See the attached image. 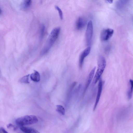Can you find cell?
<instances>
[{
	"instance_id": "6da1fadb",
	"label": "cell",
	"mask_w": 133,
	"mask_h": 133,
	"mask_svg": "<svg viewBox=\"0 0 133 133\" xmlns=\"http://www.w3.org/2000/svg\"><path fill=\"white\" fill-rule=\"evenodd\" d=\"M60 30L59 27H56L52 30L41 50L42 55L46 54L50 49L56 40Z\"/></svg>"
},
{
	"instance_id": "7a4b0ae2",
	"label": "cell",
	"mask_w": 133,
	"mask_h": 133,
	"mask_svg": "<svg viewBox=\"0 0 133 133\" xmlns=\"http://www.w3.org/2000/svg\"><path fill=\"white\" fill-rule=\"evenodd\" d=\"M37 118L34 115H26L16 119L15 122L18 125L21 126L29 125L37 123Z\"/></svg>"
},
{
	"instance_id": "3957f363",
	"label": "cell",
	"mask_w": 133,
	"mask_h": 133,
	"mask_svg": "<svg viewBox=\"0 0 133 133\" xmlns=\"http://www.w3.org/2000/svg\"><path fill=\"white\" fill-rule=\"evenodd\" d=\"M106 66L105 59L103 56L100 55L98 60V68L94 77V83L96 84L100 78Z\"/></svg>"
},
{
	"instance_id": "277c9868",
	"label": "cell",
	"mask_w": 133,
	"mask_h": 133,
	"mask_svg": "<svg viewBox=\"0 0 133 133\" xmlns=\"http://www.w3.org/2000/svg\"><path fill=\"white\" fill-rule=\"evenodd\" d=\"M93 33L92 23L91 21L88 22L85 33V39L87 45H90L91 43Z\"/></svg>"
},
{
	"instance_id": "5b68a950",
	"label": "cell",
	"mask_w": 133,
	"mask_h": 133,
	"mask_svg": "<svg viewBox=\"0 0 133 133\" xmlns=\"http://www.w3.org/2000/svg\"><path fill=\"white\" fill-rule=\"evenodd\" d=\"M113 30L108 28L103 30L100 34V39L102 41H106L109 39L112 36Z\"/></svg>"
},
{
	"instance_id": "8992f818",
	"label": "cell",
	"mask_w": 133,
	"mask_h": 133,
	"mask_svg": "<svg viewBox=\"0 0 133 133\" xmlns=\"http://www.w3.org/2000/svg\"><path fill=\"white\" fill-rule=\"evenodd\" d=\"M91 50V47L89 46L85 49L80 55L79 60V68H81L83 66L85 58L89 54Z\"/></svg>"
},
{
	"instance_id": "52a82bcc",
	"label": "cell",
	"mask_w": 133,
	"mask_h": 133,
	"mask_svg": "<svg viewBox=\"0 0 133 133\" xmlns=\"http://www.w3.org/2000/svg\"><path fill=\"white\" fill-rule=\"evenodd\" d=\"M99 80L98 85L97 92L95 102L93 108V110L94 111L96 109L99 102L102 91L103 87L102 81L101 78H100Z\"/></svg>"
},
{
	"instance_id": "ba28073f",
	"label": "cell",
	"mask_w": 133,
	"mask_h": 133,
	"mask_svg": "<svg viewBox=\"0 0 133 133\" xmlns=\"http://www.w3.org/2000/svg\"><path fill=\"white\" fill-rule=\"evenodd\" d=\"M96 69V67H94L91 70L88 75L84 91L83 94H84L86 91L93 78Z\"/></svg>"
},
{
	"instance_id": "9c48e42d",
	"label": "cell",
	"mask_w": 133,
	"mask_h": 133,
	"mask_svg": "<svg viewBox=\"0 0 133 133\" xmlns=\"http://www.w3.org/2000/svg\"><path fill=\"white\" fill-rule=\"evenodd\" d=\"M86 22L84 19L82 17H79L76 23V28L78 30L82 29L85 25Z\"/></svg>"
},
{
	"instance_id": "30bf717a",
	"label": "cell",
	"mask_w": 133,
	"mask_h": 133,
	"mask_svg": "<svg viewBox=\"0 0 133 133\" xmlns=\"http://www.w3.org/2000/svg\"><path fill=\"white\" fill-rule=\"evenodd\" d=\"M20 129L24 133H40L37 130L30 127L21 126Z\"/></svg>"
},
{
	"instance_id": "8fae6325",
	"label": "cell",
	"mask_w": 133,
	"mask_h": 133,
	"mask_svg": "<svg viewBox=\"0 0 133 133\" xmlns=\"http://www.w3.org/2000/svg\"><path fill=\"white\" fill-rule=\"evenodd\" d=\"M30 78L32 81L38 82L40 80V75L39 72L36 70H34V72L30 75Z\"/></svg>"
},
{
	"instance_id": "7c38bea8",
	"label": "cell",
	"mask_w": 133,
	"mask_h": 133,
	"mask_svg": "<svg viewBox=\"0 0 133 133\" xmlns=\"http://www.w3.org/2000/svg\"><path fill=\"white\" fill-rule=\"evenodd\" d=\"M133 81L131 79L129 81V87L127 92V97L128 99H130L132 97L133 92Z\"/></svg>"
},
{
	"instance_id": "4fadbf2b",
	"label": "cell",
	"mask_w": 133,
	"mask_h": 133,
	"mask_svg": "<svg viewBox=\"0 0 133 133\" xmlns=\"http://www.w3.org/2000/svg\"><path fill=\"white\" fill-rule=\"evenodd\" d=\"M32 3V1L25 0L23 1L21 4V8L23 10H26L28 8Z\"/></svg>"
},
{
	"instance_id": "5bb4252c",
	"label": "cell",
	"mask_w": 133,
	"mask_h": 133,
	"mask_svg": "<svg viewBox=\"0 0 133 133\" xmlns=\"http://www.w3.org/2000/svg\"><path fill=\"white\" fill-rule=\"evenodd\" d=\"M128 112L127 109L125 108L122 109L119 112L118 114V117L120 119L123 118L127 115Z\"/></svg>"
},
{
	"instance_id": "9a60e30c",
	"label": "cell",
	"mask_w": 133,
	"mask_h": 133,
	"mask_svg": "<svg viewBox=\"0 0 133 133\" xmlns=\"http://www.w3.org/2000/svg\"><path fill=\"white\" fill-rule=\"evenodd\" d=\"M56 111L61 114L64 115L65 114V110L63 107L61 105L56 106Z\"/></svg>"
},
{
	"instance_id": "2e32d148",
	"label": "cell",
	"mask_w": 133,
	"mask_h": 133,
	"mask_svg": "<svg viewBox=\"0 0 133 133\" xmlns=\"http://www.w3.org/2000/svg\"><path fill=\"white\" fill-rule=\"evenodd\" d=\"M29 74H28L23 77L19 80V82L25 84L29 83Z\"/></svg>"
},
{
	"instance_id": "e0dca14e",
	"label": "cell",
	"mask_w": 133,
	"mask_h": 133,
	"mask_svg": "<svg viewBox=\"0 0 133 133\" xmlns=\"http://www.w3.org/2000/svg\"><path fill=\"white\" fill-rule=\"evenodd\" d=\"M127 3V1H119L117 3L116 7L118 9H121L125 6Z\"/></svg>"
},
{
	"instance_id": "ac0fdd59",
	"label": "cell",
	"mask_w": 133,
	"mask_h": 133,
	"mask_svg": "<svg viewBox=\"0 0 133 133\" xmlns=\"http://www.w3.org/2000/svg\"><path fill=\"white\" fill-rule=\"evenodd\" d=\"M55 8L58 12L60 19L61 20H62L63 19V14L62 10L57 5H55Z\"/></svg>"
},
{
	"instance_id": "d6986e66",
	"label": "cell",
	"mask_w": 133,
	"mask_h": 133,
	"mask_svg": "<svg viewBox=\"0 0 133 133\" xmlns=\"http://www.w3.org/2000/svg\"><path fill=\"white\" fill-rule=\"evenodd\" d=\"M45 31V26L44 25H42L40 30V36L41 38H42L44 36Z\"/></svg>"
},
{
	"instance_id": "ffe728a7",
	"label": "cell",
	"mask_w": 133,
	"mask_h": 133,
	"mask_svg": "<svg viewBox=\"0 0 133 133\" xmlns=\"http://www.w3.org/2000/svg\"><path fill=\"white\" fill-rule=\"evenodd\" d=\"M1 128L3 133H9L4 128Z\"/></svg>"
},
{
	"instance_id": "44dd1931",
	"label": "cell",
	"mask_w": 133,
	"mask_h": 133,
	"mask_svg": "<svg viewBox=\"0 0 133 133\" xmlns=\"http://www.w3.org/2000/svg\"><path fill=\"white\" fill-rule=\"evenodd\" d=\"M13 126H14L11 123H10L8 125H7V127L8 128H9L10 127H12Z\"/></svg>"
},
{
	"instance_id": "7402d4cb",
	"label": "cell",
	"mask_w": 133,
	"mask_h": 133,
	"mask_svg": "<svg viewBox=\"0 0 133 133\" xmlns=\"http://www.w3.org/2000/svg\"><path fill=\"white\" fill-rule=\"evenodd\" d=\"M107 1L110 3H111L113 2V1Z\"/></svg>"
},
{
	"instance_id": "603a6c76",
	"label": "cell",
	"mask_w": 133,
	"mask_h": 133,
	"mask_svg": "<svg viewBox=\"0 0 133 133\" xmlns=\"http://www.w3.org/2000/svg\"><path fill=\"white\" fill-rule=\"evenodd\" d=\"M2 12V10L0 7V15H1Z\"/></svg>"
},
{
	"instance_id": "cb8c5ba5",
	"label": "cell",
	"mask_w": 133,
	"mask_h": 133,
	"mask_svg": "<svg viewBox=\"0 0 133 133\" xmlns=\"http://www.w3.org/2000/svg\"><path fill=\"white\" fill-rule=\"evenodd\" d=\"M0 133H3L1 130V128L0 129Z\"/></svg>"
}]
</instances>
